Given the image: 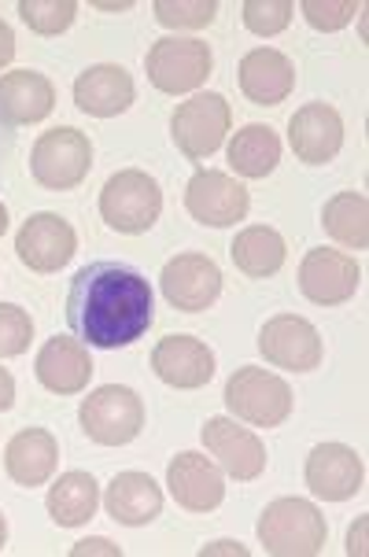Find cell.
I'll return each instance as SVG.
<instances>
[{
	"instance_id": "6da1fadb",
	"label": "cell",
	"mask_w": 369,
	"mask_h": 557,
	"mask_svg": "<svg viewBox=\"0 0 369 557\" xmlns=\"http://www.w3.org/2000/svg\"><path fill=\"white\" fill-rule=\"evenodd\" d=\"M156 321L148 277L126 262H89L74 273L67 296V325L74 339L100 351L137 344Z\"/></svg>"
},
{
	"instance_id": "7a4b0ae2",
	"label": "cell",
	"mask_w": 369,
	"mask_h": 557,
	"mask_svg": "<svg viewBox=\"0 0 369 557\" xmlns=\"http://www.w3.org/2000/svg\"><path fill=\"white\" fill-rule=\"evenodd\" d=\"M259 543L273 557H315L329 540L321 509L307 498H278L259 517Z\"/></svg>"
},
{
	"instance_id": "3957f363",
	"label": "cell",
	"mask_w": 369,
	"mask_h": 557,
	"mask_svg": "<svg viewBox=\"0 0 369 557\" xmlns=\"http://www.w3.org/2000/svg\"><path fill=\"white\" fill-rule=\"evenodd\" d=\"M163 214V188L145 170H119L100 193V219L119 233H148Z\"/></svg>"
},
{
	"instance_id": "277c9868",
	"label": "cell",
	"mask_w": 369,
	"mask_h": 557,
	"mask_svg": "<svg viewBox=\"0 0 369 557\" xmlns=\"http://www.w3.org/2000/svg\"><path fill=\"white\" fill-rule=\"evenodd\" d=\"M82 432L100 447H126L145 429V403L134 388L122 384H103V388L89 392L78 410Z\"/></svg>"
},
{
	"instance_id": "5b68a950",
	"label": "cell",
	"mask_w": 369,
	"mask_h": 557,
	"mask_svg": "<svg viewBox=\"0 0 369 557\" xmlns=\"http://www.w3.org/2000/svg\"><path fill=\"white\" fill-rule=\"evenodd\" d=\"M93 170V145L82 129L56 126L41 134L30 148V174L41 188L52 193H67L78 188Z\"/></svg>"
},
{
	"instance_id": "8992f818",
	"label": "cell",
	"mask_w": 369,
	"mask_h": 557,
	"mask_svg": "<svg viewBox=\"0 0 369 557\" xmlns=\"http://www.w3.org/2000/svg\"><path fill=\"white\" fill-rule=\"evenodd\" d=\"M225 406L233 418L255 424V429H278L292 413V388L278 373L259 366H241L225 381Z\"/></svg>"
},
{
	"instance_id": "52a82bcc",
	"label": "cell",
	"mask_w": 369,
	"mask_h": 557,
	"mask_svg": "<svg viewBox=\"0 0 369 557\" xmlns=\"http://www.w3.org/2000/svg\"><path fill=\"white\" fill-rule=\"evenodd\" d=\"M145 71L159 92H170V97L193 92L214 71L211 45L196 41V37H159L145 55Z\"/></svg>"
},
{
	"instance_id": "ba28073f",
	"label": "cell",
	"mask_w": 369,
	"mask_h": 557,
	"mask_svg": "<svg viewBox=\"0 0 369 557\" xmlns=\"http://www.w3.org/2000/svg\"><path fill=\"white\" fill-rule=\"evenodd\" d=\"M230 122L233 111L222 92H200V97L177 103V111L170 115V137H174L177 152L200 163V159L214 156L222 148Z\"/></svg>"
},
{
	"instance_id": "9c48e42d",
	"label": "cell",
	"mask_w": 369,
	"mask_h": 557,
	"mask_svg": "<svg viewBox=\"0 0 369 557\" xmlns=\"http://www.w3.org/2000/svg\"><path fill=\"white\" fill-rule=\"evenodd\" d=\"M251 196L236 177L222 174V170H196L185 185V211L200 225L211 230H225L248 219Z\"/></svg>"
},
{
	"instance_id": "30bf717a",
	"label": "cell",
	"mask_w": 369,
	"mask_h": 557,
	"mask_svg": "<svg viewBox=\"0 0 369 557\" xmlns=\"http://www.w3.org/2000/svg\"><path fill=\"white\" fill-rule=\"evenodd\" d=\"M259 351L270 366L292 373H310L321 366L325 347H321V333L307 318L278 314L259 329Z\"/></svg>"
},
{
	"instance_id": "8fae6325",
	"label": "cell",
	"mask_w": 369,
	"mask_h": 557,
	"mask_svg": "<svg viewBox=\"0 0 369 557\" xmlns=\"http://www.w3.org/2000/svg\"><path fill=\"white\" fill-rule=\"evenodd\" d=\"M159 288H163L167 304L185 314H200L222 296V270L214 259L196 251H185L170 259L159 273Z\"/></svg>"
},
{
	"instance_id": "7c38bea8",
	"label": "cell",
	"mask_w": 369,
	"mask_h": 557,
	"mask_svg": "<svg viewBox=\"0 0 369 557\" xmlns=\"http://www.w3.org/2000/svg\"><path fill=\"white\" fill-rule=\"evenodd\" d=\"M15 251H19V262L30 267L34 273H56L63 270L67 262L74 259L78 251V233L67 219L52 211H41V214H30L23 222V230L15 233Z\"/></svg>"
},
{
	"instance_id": "4fadbf2b",
	"label": "cell",
	"mask_w": 369,
	"mask_h": 557,
	"mask_svg": "<svg viewBox=\"0 0 369 557\" xmlns=\"http://www.w3.org/2000/svg\"><path fill=\"white\" fill-rule=\"evenodd\" d=\"M362 285V270L352 255L333 248H310L299 262V292L318 307H340Z\"/></svg>"
},
{
	"instance_id": "5bb4252c",
	"label": "cell",
	"mask_w": 369,
	"mask_h": 557,
	"mask_svg": "<svg viewBox=\"0 0 369 557\" xmlns=\"http://www.w3.org/2000/svg\"><path fill=\"white\" fill-rule=\"evenodd\" d=\"M307 487L325 503H347L362 491L366 466L347 443H318L307 458Z\"/></svg>"
},
{
	"instance_id": "9a60e30c",
	"label": "cell",
	"mask_w": 369,
	"mask_h": 557,
	"mask_svg": "<svg viewBox=\"0 0 369 557\" xmlns=\"http://www.w3.org/2000/svg\"><path fill=\"white\" fill-rule=\"evenodd\" d=\"M288 145L299 163L321 166L344 148V119L333 103H303L288 119Z\"/></svg>"
},
{
	"instance_id": "2e32d148",
	"label": "cell",
	"mask_w": 369,
	"mask_h": 557,
	"mask_svg": "<svg viewBox=\"0 0 369 557\" xmlns=\"http://www.w3.org/2000/svg\"><path fill=\"white\" fill-rule=\"evenodd\" d=\"M167 487L174 495V503L188 509V513H211L225 498V473L207 455L185 450V455L170 461Z\"/></svg>"
},
{
	"instance_id": "e0dca14e",
	"label": "cell",
	"mask_w": 369,
	"mask_h": 557,
	"mask_svg": "<svg viewBox=\"0 0 369 557\" xmlns=\"http://www.w3.org/2000/svg\"><path fill=\"white\" fill-rule=\"evenodd\" d=\"M151 370L170 388L196 392L214 376V351L196 336H167L151 351Z\"/></svg>"
},
{
	"instance_id": "ac0fdd59",
	"label": "cell",
	"mask_w": 369,
	"mask_h": 557,
	"mask_svg": "<svg viewBox=\"0 0 369 557\" xmlns=\"http://www.w3.org/2000/svg\"><path fill=\"white\" fill-rule=\"evenodd\" d=\"M204 443L214 458H219V469L230 473L233 480H255L267 469V447L255 436L251 429H241L230 418H211L204 424Z\"/></svg>"
},
{
	"instance_id": "d6986e66",
	"label": "cell",
	"mask_w": 369,
	"mask_h": 557,
	"mask_svg": "<svg viewBox=\"0 0 369 557\" xmlns=\"http://www.w3.org/2000/svg\"><path fill=\"white\" fill-rule=\"evenodd\" d=\"M137 100V85L119 63H97L74 78V103L93 119H115Z\"/></svg>"
},
{
	"instance_id": "ffe728a7",
	"label": "cell",
	"mask_w": 369,
	"mask_h": 557,
	"mask_svg": "<svg viewBox=\"0 0 369 557\" xmlns=\"http://www.w3.org/2000/svg\"><path fill=\"white\" fill-rule=\"evenodd\" d=\"M34 373H37V381H41V388H49L52 395H78L85 392V384H89V376H93L89 347L71 336H52L49 344L37 351Z\"/></svg>"
},
{
	"instance_id": "44dd1931",
	"label": "cell",
	"mask_w": 369,
	"mask_h": 557,
	"mask_svg": "<svg viewBox=\"0 0 369 557\" xmlns=\"http://www.w3.org/2000/svg\"><path fill=\"white\" fill-rule=\"evenodd\" d=\"M241 78V92L259 108H278L288 100V92L296 89V67L285 52L278 49H255L241 60L236 67Z\"/></svg>"
},
{
	"instance_id": "7402d4cb",
	"label": "cell",
	"mask_w": 369,
	"mask_h": 557,
	"mask_svg": "<svg viewBox=\"0 0 369 557\" xmlns=\"http://www.w3.org/2000/svg\"><path fill=\"white\" fill-rule=\"evenodd\" d=\"M56 108V85L41 71L0 74V122L8 126H34L49 119Z\"/></svg>"
},
{
	"instance_id": "603a6c76",
	"label": "cell",
	"mask_w": 369,
	"mask_h": 557,
	"mask_svg": "<svg viewBox=\"0 0 369 557\" xmlns=\"http://www.w3.org/2000/svg\"><path fill=\"white\" fill-rule=\"evenodd\" d=\"M56 461L60 443L49 429H23L4 447V469L19 487H41L56 473Z\"/></svg>"
},
{
	"instance_id": "cb8c5ba5",
	"label": "cell",
	"mask_w": 369,
	"mask_h": 557,
	"mask_svg": "<svg viewBox=\"0 0 369 557\" xmlns=\"http://www.w3.org/2000/svg\"><path fill=\"white\" fill-rule=\"evenodd\" d=\"M108 517L126 528H145L163 513V491L148 473H119L103 495Z\"/></svg>"
},
{
	"instance_id": "d4e9b609",
	"label": "cell",
	"mask_w": 369,
	"mask_h": 557,
	"mask_svg": "<svg viewBox=\"0 0 369 557\" xmlns=\"http://www.w3.org/2000/svg\"><path fill=\"white\" fill-rule=\"evenodd\" d=\"M230 259L233 267L248 277H273L288 259V248H285V237L270 225H248L241 230L230 244Z\"/></svg>"
},
{
	"instance_id": "484cf974",
	"label": "cell",
	"mask_w": 369,
	"mask_h": 557,
	"mask_svg": "<svg viewBox=\"0 0 369 557\" xmlns=\"http://www.w3.org/2000/svg\"><path fill=\"white\" fill-rule=\"evenodd\" d=\"M49 517L60 528H82L85 521L97 517V506H100V484L93 480V473H63L56 484L49 487Z\"/></svg>"
},
{
	"instance_id": "4316f807",
	"label": "cell",
	"mask_w": 369,
	"mask_h": 557,
	"mask_svg": "<svg viewBox=\"0 0 369 557\" xmlns=\"http://www.w3.org/2000/svg\"><path fill=\"white\" fill-rule=\"evenodd\" d=\"M281 163V137L262 122L236 129L230 140V166L241 177H267Z\"/></svg>"
},
{
	"instance_id": "83f0119b",
	"label": "cell",
	"mask_w": 369,
	"mask_h": 557,
	"mask_svg": "<svg viewBox=\"0 0 369 557\" xmlns=\"http://www.w3.org/2000/svg\"><path fill=\"white\" fill-rule=\"evenodd\" d=\"M321 225L325 233L347 248L362 251L369 244V203L362 193H336L321 207Z\"/></svg>"
},
{
	"instance_id": "f1b7e54d",
	"label": "cell",
	"mask_w": 369,
	"mask_h": 557,
	"mask_svg": "<svg viewBox=\"0 0 369 557\" xmlns=\"http://www.w3.org/2000/svg\"><path fill=\"white\" fill-rule=\"evenodd\" d=\"M19 15H23V23L30 26L34 34L56 37V34L71 30L74 15H78V4H74V0H23Z\"/></svg>"
},
{
	"instance_id": "f546056e",
	"label": "cell",
	"mask_w": 369,
	"mask_h": 557,
	"mask_svg": "<svg viewBox=\"0 0 369 557\" xmlns=\"http://www.w3.org/2000/svg\"><path fill=\"white\" fill-rule=\"evenodd\" d=\"M151 12H156V18L167 30H204V26L214 23L219 4H214V0H193V4H185V0L182 4H177V0H156Z\"/></svg>"
},
{
	"instance_id": "4dcf8cb0",
	"label": "cell",
	"mask_w": 369,
	"mask_h": 557,
	"mask_svg": "<svg viewBox=\"0 0 369 557\" xmlns=\"http://www.w3.org/2000/svg\"><path fill=\"white\" fill-rule=\"evenodd\" d=\"M292 12H296L292 0H248V4H244V26L259 37H273L281 30H288Z\"/></svg>"
},
{
	"instance_id": "1f68e13d",
	"label": "cell",
	"mask_w": 369,
	"mask_h": 557,
	"mask_svg": "<svg viewBox=\"0 0 369 557\" xmlns=\"http://www.w3.org/2000/svg\"><path fill=\"white\" fill-rule=\"evenodd\" d=\"M34 339V321L23 307L0 304V358H19Z\"/></svg>"
},
{
	"instance_id": "d6a6232c",
	"label": "cell",
	"mask_w": 369,
	"mask_h": 557,
	"mask_svg": "<svg viewBox=\"0 0 369 557\" xmlns=\"http://www.w3.org/2000/svg\"><path fill=\"white\" fill-rule=\"evenodd\" d=\"M299 12L307 15V23L315 26V30L333 34V30H344V26L352 23L358 4H355V0H340V4H325V0H303Z\"/></svg>"
},
{
	"instance_id": "836d02e7",
	"label": "cell",
	"mask_w": 369,
	"mask_h": 557,
	"mask_svg": "<svg viewBox=\"0 0 369 557\" xmlns=\"http://www.w3.org/2000/svg\"><path fill=\"white\" fill-rule=\"evenodd\" d=\"M85 554H108V557H122V550L108 540H85L78 546H71V557H85Z\"/></svg>"
},
{
	"instance_id": "e575fe53",
	"label": "cell",
	"mask_w": 369,
	"mask_h": 557,
	"mask_svg": "<svg viewBox=\"0 0 369 557\" xmlns=\"http://www.w3.org/2000/svg\"><path fill=\"white\" fill-rule=\"evenodd\" d=\"M12 55H15V34H12V26L0 18V71L12 63Z\"/></svg>"
},
{
	"instance_id": "d590c367",
	"label": "cell",
	"mask_w": 369,
	"mask_h": 557,
	"mask_svg": "<svg viewBox=\"0 0 369 557\" xmlns=\"http://www.w3.org/2000/svg\"><path fill=\"white\" fill-rule=\"evenodd\" d=\"M12 406H15V381L8 370H0V413L12 410Z\"/></svg>"
},
{
	"instance_id": "8d00e7d4",
	"label": "cell",
	"mask_w": 369,
	"mask_h": 557,
	"mask_svg": "<svg viewBox=\"0 0 369 557\" xmlns=\"http://www.w3.org/2000/svg\"><path fill=\"white\" fill-rule=\"evenodd\" d=\"M200 554H204V557H211V554H236V557H248V546H241V543H230V540H222V543H211V546H204Z\"/></svg>"
},
{
	"instance_id": "74e56055",
	"label": "cell",
	"mask_w": 369,
	"mask_h": 557,
	"mask_svg": "<svg viewBox=\"0 0 369 557\" xmlns=\"http://www.w3.org/2000/svg\"><path fill=\"white\" fill-rule=\"evenodd\" d=\"M362 524L366 521H358V532L352 528V535H347V554H366V546H362Z\"/></svg>"
},
{
	"instance_id": "f35d334b",
	"label": "cell",
	"mask_w": 369,
	"mask_h": 557,
	"mask_svg": "<svg viewBox=\"0 0 369 557\" xmlns=\"http://www.w3.org/2000/svg\"><path fill=\"white\" fill-rule=\"evenodd\" d=\"M4 233H8V207L0 203V237H4Z\"/></svg>"
},
{
	"instance_id": "ab89813d",
	"label": "cell",
	"mask_w": 369,
	"mask_h": 557,
	"mask_svg": "<svg viewBox=\"0 0 369 557\" xmlns=\"http://www.w3.org/2000/svg\"><path fill=\"white\" fill-rule=\"evenodd\" d=\"M4 543H8V521H4V513H0V550H4Z\"/></svg>"
}]
</instances>
